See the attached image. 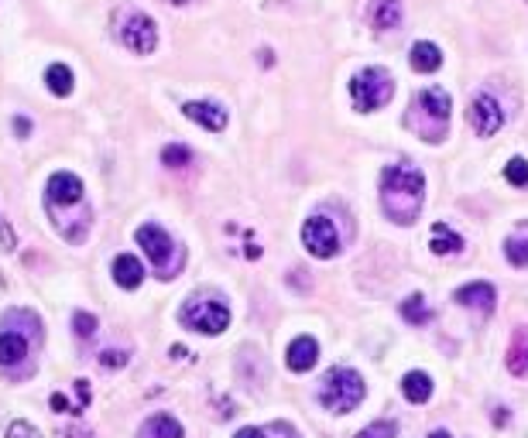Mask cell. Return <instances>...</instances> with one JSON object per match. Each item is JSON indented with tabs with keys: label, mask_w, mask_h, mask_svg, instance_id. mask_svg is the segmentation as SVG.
Wrapping results in <instances>:
<instances>
[{
	"label": "cell",
	"mask_w": 528,
	"mask_h": 438,
	"mask_svg": "<svg viewBox=\"0 0 528 438\" xmlns=\"http://www.w3.org/2000/svg\"><path fill=\"white\" fill-rule=\"evenodd\" d=\"M426 202V175L411 165H388L381 175V206L394 223H415Z\"/></svg>",
	"instance_id": "1"
},
{
	"label": "cell",
	"mask_w": 528,
	"mask_h": 438,
	"mask_svg": "<svg viewBox=\"0 0 528 438\" xmlns=\"http://www.w3.org/2000/svg\"><path fill=\"white\" fill-rule=\"evenodd\" d=\"M450 114H453V103L446 90H439V86H429V90H422V93L415 96V107H411L409 114V127L422 141H443L446 131H450Z\"/></svg>",
	"instance_id": "2"
},
{
	"label": "cell",
	"mask_w": 528,
	"mask_h": 438,
	"mask_svg": "<svg viewBox=\"0 0 528 438\" xmlns=\"http://www.w3.org/2000/svg\"><path fill=\"white\" fill-rule=\"evenodd\" d=\"M137 244L148 253V261L155 264V274L161 281L176 278L178 271H182V264H186V250L178 247L176 240L161 227H155V223H144V227L137 229Z\"/></svg>",
	"instance_id": "3"
},
{
	"label": "cell",
	"mask_w": 528,
	"mask_h": 438,
	"mask_svg": "<svg viewBox=\"0 0 528 438\" xmlns=\"http://www.w3.org/2000/svg\"><path fill=\"white\" fill-rule=\"evenodd\" d=\"M364 400V381L357 370H347V366H333L330 374L323 377V387H319V404L326 411H353L357 404Z\"/></svg>",
	"instance_id": "4"
},
{
	"label": "cell",
	"mask_w": 528,
	"mask_h": 438,
	"mask_svg": "<svg viewBox=\"0 0 528 438\" xmlns=\"http://www.w3.org/2000/svg\"><path fill=\"white\" fill-rule=\"evenodd\" d=\"M182 325L193 329V332H223L230 325V308L220 295H210V291H199L193 295L186 305H182Z\"/></svg>",
	"instance_id": "5"
},
{
	"label": "cell",
	"mask_w": 528,
	"mask_h": 438,
	"mask_svg": "<svg viewBox=\"0 0 528 438\" xmlns=\"http://www.w3.org/2000/svg\"><path fill=\"white\" fill-rule=\"evenodd\" d=\"M351 96H353V107L360 114H371V110H381L388 107V99L394 96V79L385 73V69H364L357 73L351 82Z\"/></svg>",
	"instance_id": "6"
},
{
	"label": "cell",
	"mask_w": 528,
	"mask_h": 438,
	"mask_svg": "<svg viewBox=\"0 0 528 438\" xmlns=\"http://www.w3.org/2000/svg\"><path fill=\"white\" fill-rule=\"evenodd\" d=\"M117 39L120 45H127L134 56H148L155 52L158 45V31H155V21L141 11H127L117 18Z\"/></svg>",
	"instance_id": "7"
},
{
	"label": "cell",
	"mask_w": 528,
	"mask_h": 438,
	"mask_svg": "<svg viewBox=\"0 0 528 438\" xmlns=\"http://www.w3.org/2000/svg\"><path fill=\"white\" fill-rule=\"evenodd\" d=\"M302 244H306V250H309L313 257H319V261L336 257L340 236H336V227H333L330 216H309L306 227H302Z\"/></svg>",
	"instance_id": "8"
},
{
	"label": "cell",
	"mask_w": 528,
	"mask_h": 438,
	"mask_svg": "<svg viewBox=\"0 0 528 438\" xmlns=\"http://www.w3.org/2000/svg\"><path fill=\"white\" fill-rule=\"evenodd\" d=\"M467 116H470V127L480 133V137H494V133L501 131V124H505V114H501L498 99L488 96V93L473 96Z\"/></svg>",
	"instance_id": "9"
},
{
	"label": "cell",
	"mask_w": 528,
	"mask_h": 438,
	"mask_svg": "<svg viewBox=\"0 0 528 438\" xmlns=\"http://www.w3.org/2000/svg\"><path fill=\"white\" fill-rule=\"evenodd\" d=\"M79 202H86V195H82V182L76 175L59 172L48 178V185H45V210L48 206H79Z\"/></svg>",
	"instance_id": "10"
},
{
	"label": "cell",
	"mask_w": 528,
	"mask_h": 438,
	"mask_svg": "<svg viewBox=\"0 0 528 438\" xmlns=\"http://www.w3.org/2000/svg\"><path fill=\"white\" fill-rule=\"evenodd\" d=\"M182 114L189 116V120H196L199 127H206V131L220 133L227 127V110L220 107V103H186L182 107Z\"/></svg>",
	"instance_id": "11"
},
{
	"label": "cell",
	"mask_w": 528,
	"mask_h": 438,
	"mask_svg": "<svg viewBox=\"0 0 528 438\" xmlns=\"http://www.w3.org/2000/svg\"><path fill=\"white\" fill-rule=\"evenodd\" d=\"M456 302L470 312H480V315H490L494 312V288L484 285V281H477V285H467L456 291Z\"/></svg>",
	"instance_id": "12"
},
{
	"label": "cell",
	"mask_w": 528,
	"mask_h": 438,
	"mask_svg": "<svg viewBox=\"0 0 528 438\" xmlns=\"http://www.w3.org/2000/svg\"><path fill=\"white\" fill-rule=\"evenodd\" d=\"M316 356H319V346H316L313 336H299V339H292V346H289L285 363H289V370H295V374H306V370H313L316 366Z\"/></svg>",
	"instance_id": "13"
},
{
	"label": "cell",
	"mask_w": 528,
	"mask_h": 438,
	"mask_svg": "<svg viewBox=\"0 0 528 438\" xmlns=\"http://www.w3.org/2000/svg\"><path fill=\"white\" fill-rule=\"evenodd\" d=\"M368 18H371L377 31H392V28L402 24V0H371Z\"/></svg>",
	"instance_id": "14"
},
{
	"label": "cell",
	"mask_w": 528,
	"mask_h": 438,
	"mask_svg": "<svg viewBox=\"0 0 528 438\" xmlns=\"http://www.w3.org/2000/svg\"><path fill=\"white\" fill-rule=\"evenodd\" d=\"M114 281H117L120 288H127V291H134V288L144 281V267H141V261L131 257V253H120L117 261H114Z\"/></svg>",
	"instance_id": "15"
},
{
	"label": "cell",
	"mask_w": 528,
	"mask_h": 438,
	"mask_svg": "<svg viewBox=\"0 0 528 438\" xmlns=\"http://www.w3.org/2000/svg\"><path fill=\"white\" fill-rule=\"evenodd\" d=\"M508 370L515 377H528V325H522L508 346Z\"/></svg>",
	"instance_id": "16"
},
{
	"label": "cell",
	"mask_w": 528,
	"mask_h": 438,
	"mask_svg": "<svg viewBox=\"0 0 528 438\" xmlns=\"http://www.w3.org/2000/svg\"><path fill=\"white\" fill-rule=\"evenodd\" d=\"M409 62H411L415 73H436V69L443 65V52H439L432 41H415V45H411Z\"/></svg>",
	"instance_id": "17"
},
{
	"label": "cell",
	"mask_w": 528,
	"mask_h": 438,
	"mask_svg": "<svg viewBox=\"0 0 528 438\" xmlns=\"http://www.w3.org/2000/svg\"><path fill=\"white\" fill-rule=\"evenodd\" d=\"M137 438H182V425L172 415H155L141 425Z\"/></svg>",
	"instance_id": "18"
},
{
	"label": "cell",
	"mask_w": 528,
	"mask_h": 438,
	"mask_svg": "<svg viewBox=\"0 0 528 438\" xmlns=\"http://www.w3.org/2000/svg\"><path fill=\"white\" fill-rule=\"evenodd\" d=\"M28 356V339L18 332H0V366H14Z\"/></svg>",
	"instance_id": "19"
},
{
	"label": "cell",
	"mask_w": 528,
	"mask_h": 438,
	"mask_svg": "<svg viewBox=\"0 0 528 438\" xmlns=\"http://www.w3.org/2000/svg\"><path fill=\"white\" fill-rule=\"evenodd\" d=\"M432 253H439V257H446V253H456V250L463 247V240H460V233L450 229L446 223H436L432 227Z\"/></svg>",
	"instance_id": "20"
},
{
	"label": "cell",
	"mask_w": 528,
	"mask_h": 438,
	"mask_svg": "<svg viewBox=\"0 0 528 438\" xmlns=\"http://www.w3.org/2000/svg\"><path fill=\"white\" fill-rule=\"evenodd\" d=\"M402 394L411 400V404H422V400H429L432 394V381L429 374H405V381H402Z\"/></svg>",
	"instance_id": "21"
},
{
	"label": "cell",
	"mask_w": 528,
	"mask_h": 438,
	"mask_svg": "<svg viewBox=\"0 0 528 438\" xmlns=\"http://www.w3.org/2000/svg\"><path fill=\"white\" fill-rule=\"evenodd\" d=\"M505 253L515 267H528V223L518 227V233H511L508 244H505Z\"/></svg>",
	"instance_id": "22"
},
{
	"label": "cell",
	"mask_w": 528,
	"mask_h": 438,
	"mask_svg": "<svg viewBox=\"0 0 528 438\" xmlns=\"http://www.w3.org/2000/svg\"><path fill=\"white\" fill-rule=\"evenodd\" d=\"M45 86L56 96H69L73 93V73L65 65H48L45 69Z\"/></svg>",
	"instance_id": "23"
},
{
	"label": "cell",
	"mask_w": 528,
	"mask_h": 438,
	"mask_svg": "<svg viewBox=\"0 0 528 438\" xmlns=\"http://www.w3.org/2000/svg\"><path fill=\"white\" fill-rule=\"evenodd\" d=\"M234 438H299L292 425L285 421H274V425H264V428H240Z\"/></svg>",
	"instance_id": "24"
},
{
	"label": "cell",
	"mask_w": 528,
	"mask_h": 438,
	"mask_svg": "<svg viewBox=\"0 0 528 438\" xmlns=\"http://www.w3.org/2000/svg\"><path fill=\"white\" fill-rule=\"evenodd\" d=\"M402 315H405L411 325H426L432 319V308H429V302H426L422 295H411V298H405V302H402Z\"/></svg>",
	"instance_id": "25"
},
{
	"label": "cell",
	"mask_w": 528,
	"mask_h": 438,
	"mask_svg": "<svg viewBox=\"0 0 528 438\" xmlns=\"http://www.w3.org/2000/svg\"><path fill=\"white\" fill-rule=\"evenodd\" d=\"M4 325H24V329H21L24 339H39V329H41L39 315H31V312H24V308H21V312H7Z\"/></svg>",
	"instance_id": "26"
},
{
	"label": "cell",
	"mask_w": 528,
	"mask_h": 438,
	"mask_svg": "<svg viewBox=\"0 0 528 438\" xmlns=\"http://www.w3.org/2000/svg\"><path fill=\"white\" fill-rule=\"evenodd\" d=\"M505 178H508L511 185L525 189V185H528V161H525V158H511L508 168H505Z\"/></svg>",
	"instance_id": "27"
},
{
	"label": "cell",
	"mask_w": 528,
	"mask_h": 438,
	"mask_svg": "<svg viewBox=\"0 0 528 438\" xmlns=\"http://www.w3.org/2000/svg\"><path fill=\"white\" fill-rule=\"evenodd\" d=\"M189 158H193V154H189V148H182V144H169V148L161 151V161H165L169 168H186Z\"/></svg>",
	"instance_id": "28"
},
{
	"label": "cell",
	"mask_w": 528,
	"mask_h": 438,
	"mask_svg": "<svg viewBox=\"0 0 528 438\" xmlns=\"http://www.w3.org/2000/svg\"><path fill=\"white\" fill-rule=\"evenodd\" d=\"M73 329H76L82 339H90V336L97 332V319H93V315H86V312H76V315H73Z\"/></svg>",
	"instance_id": "29"
},
{
	"label": "cell",
	"mask_w": 528,
	"mask_h": 438,
	"mask_svg": "<svg viewBox=\"0 0 528 438\" xmlns=\"http://www.w3.org/2000/svg\"><path fill=\"white\" fill-rule=\"evenodd\" d=\"M394 435H398V428H394L392 421H377L371 428H364L357 438H394Z\"/></svg>",
	"instance_id": "30"
},
{
	"label": "cell",
	"mask_w": 528,
	"mask_h": 438,
	"mask_svg": "<svg viewBox=\"0 0 528 438\" xmlns=\"http://www.w3.org/2000/svg\"><path fill=\"white\" fill-rule=\"evenodd\" d=\"M7 438H41V432L35 425H28V421H14V425L7 428Z\"/></svg>",
	"instance_id": "31"
},
{
	"label": "cell",
	"mask_w": 528,
	"mask_h": 438,
	"mask_svg": "<svg viewBox=\"0 0 528 438\" xmlns=\"http://www.w3.org/2000/svg\"><path fill=\"white\" fill-rule=\"evenodd\" d=\"M100 363H103V366H124V363H127V353H117V349H107V353L100 356Z\"/></svg>",
	"instance_id": "32"
},
{
	"label": "cell",
	"mask_w": 528,
	"mask_h": 438,
	"mask_svg": "<svg viewBox=\"0 0 528 438\" xmlns=\"http://www.w3.org/2000/svg\"><path fill=\"white\" fill-rule=\"evenodd\" d=\"M14 131H18V133H28V131H31V124H28V120L21 116V120H14Z\"/></svg>",
	"instance_id": "33"
},
{
	"label": "cell",
	"mask_w": 528,
	"mask_h": 438,
	"mask_svg": "<svg viewBox=\"0 0 528 438\" xmlns=\"http://www.w3.org/2000/svg\"><path fill=\"white\" fill-rule=\"evenodd\" d=\"M429 438H453V435H450V432H432Z\"/></svg>",
	"instance_id": "34"
},
{
	"label": "cell",
	"mask_w": 528,
	"mask_h": 438,
	"mask_svg": "<svg viewBox=\"0 0 528 438\" xmlns=\"http://www.w3.org/2000/svg\"><path fill=\"white\" fill-rule=\"evenodd\" d=\"M172 4H182V0H172Z\"/></svg>",
	"instance_id": "35"
}]
</instances>
